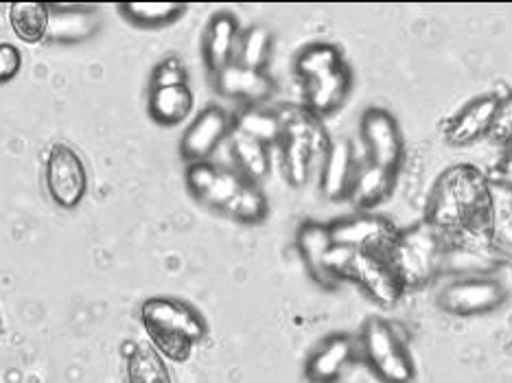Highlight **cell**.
<instances>
[{"label": "cell", "instance_id": "cell-7", "mask_svg": "<svg viewBox=\"0 0 512 383\" xmlns=\"http://www.w3.org/2000/svg\"><path fill=\"white\" fill-rule=\"evenodd\" d=\"M44 184L51 202L62 211H75L88 195L84 158L68 143H53L44 160Z\"/></svg>", "mask_w": 512, "mask_h": 383}, {"label": "cell", "instance_id": "cell-18", "mask_svg": "<svg viewBox=\"0 0 512 383\" xmlns=\"http://www.w3.org/2000/svg\"><path fill=\"white\" fill-rule=\"evenodd\" d=\"M353 84V68L348 66V62H344L342 66H337L335 71L302 86V90H305V103H302V106H305L313 116H318L320 121L327 119V116L335 114L344 106L346 99L351 97Z\"/></svg>", "mask_w": 512, "mask_h": 383}, {"label": "cell", "instance_id": "cell-1", "mask_svg": "<svg viewBox=\"0 0 512 383\" xmlns=\"http://www.w3.org/2000/svg\"><path fill=\"white\" fill-rule=\"evenodd\" d=\"M423 222L440 230L451 248L480 252L493 246L495 200L486 173L475 165H453L427 197Z\"/></svg>", "mask_w": 512, "mask_h": 383}, {"label": "cell", "instance_id": "cell-8", "mask_svg": "<svg viewBox=\"0 0 512 383\" xmlns=\"http://www.w3.org/2000/svg\"><path fill=\"white\" fill-rule=\"evenodd\" d=\"M359 136H362L368 162L392 173L401 171L407 145L397 116L390 110L381 106L366 108L359 121Z\"/></svg>", "mask_w": 512, "mask_h": 383}, {"label": "cell", "instance_id": "cell-12", "mask_svg": "<svg viewBox=\"0 0 512 383\" xmlns=\"http://www.w3.org/2000/svg\"><path fill=\"white\" fill-rule=\"evenodd\" d=\"M232 130H235V116L217 103H211L184 130L180 141L182 158L189 165L211 160L217 149L228 141Z\"/></svg>", "mask_w": 512, "mask_h": 383}, {"label": "cell", "instance_id": "cell-29", "mask_svg": "<svg viewBox=\"0 0 512 383\" xmlns=\"http://www.w3.org/2000/svg\"><path fill=\"white\" fill-rule=\"evenodd\" d=\"M274 51V36L272 31L263 25H252L241 31L239 49L235 62L256 71H267V64L272 60Z\"/></svg>", "mask_w": 512, "mask_h": 383}, {"label": "cell", "instance_id": "cell-32", "mask_svg": "<svg viewBox=\"0 0 512 383\" xmlns=\"http://www.w3.org/2000/svg\"><path fill=\"white\" fill-rule=\"evenodd\" d=\"M22 71V53L16 44L0 42V86H7Z\"/></svg>", "mask_w": 512, "mask_h": 383}, {"label": "cell", "instance_id": "cell-10", "mask_svg": "<svg viewBox=\"0 0 512 383\" xmlns=\"http://www.w3.org/2000/svg\"><path fill=\"white\" fill-rule=\"evenodd\" d=\"M348 283H355L362 292L381 307H394L405 294V285L392 268L388 254L357 252L346 274Z\"/></svg>", "mask_w": 512, "mask_h": 383}, {"label": "cell", "instance_id": "cell-6", "mask_svg": "<svg viewBox=\"0 0 512 383\" xmlns=\"http://www.w3.org/2000/svg\"><path fill=\"white\" fill-rule=\"evenodd\" d=\"M359 359L381 383H414L416 362L410 344L386 318L370 316L359 331Z\"/></svg>", "mask_w": 512, "mask_h": 383}, {"label": "cell", "instance_id": "cell-17", "mask_svg": "<svg viewBox=\"0 0 512 383\" xmlns=\"http://www.w3.org/2000/svg\"><path fill=\"white\" fill-rule=\"evenodd\" d=\"M241 25L232 11H217L211 16L204 29L202 42V57L208 71L217 75L226 66L235 64L239 40H241Z\"/></svg>", "mask_w": 512, "mask_h": 383}, {"label": "cell", "instance_id": "cell-14", "mask_svg": "<svg viewBox=\"0 0 512 383\" xmlns=\"http://www.w3.org/2000/svg\"><path fill=\"white\" fill-rule=\"evenodd\" d=\"M215 88L221 97L243 103V108L265 106L276 95V81L270 73L237 62L215 75Z\"/></svg>", "mask_w": 512, "mask_h": 383}, {"label": "cell", "instance_id": "cell-20", "mask_svg": "<svg viewBox=\"0 0 512 383\" xmlns=\"http://www.w3.org/2000/svg\"><path fill=\"white\" fill-rule=\"evenodd\" d=\"M394 184H397V173L381 169L377 165H372V162H366V165H359L353 191L348 200L357 208V213H372L383 202L390 200Z\"/></svg>", "mask_w": 512, "mask_h": 383}, {"label": "cell", "instance_id": "cell-11", "mask_svg": "<svg viewBox=\"0 0 512 383\" xmlns=\"http://www.w3.org/2000/svg\"><path fill=\"white\" fill-rule=\"evenodd\" d=\"M333 243L357 252L388 254L399 237V228L377 213H353L329 224Z\"/></svg>", "mask_w": 512, "mask_h": 383}, {"label": "cell", "instance_id": "cell-27", "mask_svg": "<svg viewBox=\"0 0 512 383\" xmlns=\"http://www.w3.org/2000/svg\"><path fill=\"white\" fill-rule=\"evenodd\" d=\"M344 62L346 60L340 46H335L331 42H313L307 44L305 49L296 55L294 73L302 81V86H305L309 81L335 71V68L342 66Z\"/></svg>", "mask_w": 512, "mask_h": 383}, {"label": "cell", "instance_id": "cell-25", "mask_svg": "<svg viewBox=\"0 0 512 383\" xmlns=\"http://www.w3.org/2000/svg\"><path fill=\"white\" fill-rule=\"evenodd\" d=\"M51 5V3H49ZM97 5H64L53 3L51 5V29L49 40L53 42H79L88 36H92L97 29L88 27V11H95Z\"/></svg>", "mask_w": 512, "mask_h": 383}, {"label": "cell", "instance_id": "cell-26", "mask_svg": "<svg viewBox=\"0 0 512 383\" xmlns=\"http://www.w3.org/2000/svg\"><path fill=\"white\" fill-rule=\"evenodd\" d=\"M9 25L16 38L25 44H40L49 40L51 5L49 3H11Z\"/></svg>", "mask_w": 512, "mask_h": 383}, {"label": "cell", "instance_id": "cell-19", "mask_svg": "<svg viewBox=\"0 0 512 383\" xmlns=\"http://www.w3.org/2000/svg\"><path fill=\"white\" fill-rule=\"evenodd\" d=\"M296 248L313 281L324 289H335L331 278L324 272V259H327L329 250L333 248L329 224L311 222V219L309 222H302L296 232Z\"/></svg>", "mask_w": 512, "mask_h": 383}, {"label": "cell", "instance_id": "cell-23", "mask_svg": "<svg viewBox=\"0 0 512 383\" xmlns=\"http://www.w3.org/2000/svg\"><path fill=\"white\" fill-rule=\"evenodd\" d=\"M228 149H230L232 162H235V167L232 169H237L243 178L259 184L261 180L270 176L272 147H267L246 134L232 130L228 138Z\"/></svg>", "mask_w": 512, "mask_h": 383}, {"label": "cell", "instance_id": "cell-3", "mask_svg": "<svg viewBox=\"0 0 512 383\" xmlns=\"http://www.w3.org/2000/svg\"><path fill=\"white\" fill-rule=\"evenodd\" d=\"M147 342L173 364H186L208 335L202 311L176 296H151L141 305Z\"/></svg>", "mask_w": 512, "mask_h": 383}, {"label": "cell", "instance_id": "cell-16", "mask_svg": "<svg viewBox=\"0 0 512 383\" xmlns=\"http://www.w3.org/2000/svg\"><path fill=\"white\" fill-rule=\"evenodd\" d=\"M497 95H480L451 116L445 125L447 143L456 147H469L482 138H488L497 112Z\"/></svg>", "mask_w": 512, "mask_h": 383}, {"label": "cell", "instance_id": "cell-24", "mask_svg": "<svg viewBox=\"0 0 512 383\" xmlns=\"http://www.w3.org/2000/svg\"><path fill=\"white\" fill-rule=\"evenodd\" d=\"M235 116V130L246 134L254 141H259L267 147H278L283 141V121L278 116L276 108L267 106H246Z\"/></svg>", "mask_w": 512, "mask_h": 383}, {"label": "cell", "instance_id": "cell-15", "mask_svg": "<svg viewBox=\"0 0 512 383\" xmlns=\"http://www.w3.org/2000/svg\"><path fill=\"white\" fill-rule=\"evenodd\" d=\"M359 171V162L353 143L348 138L331 141L320 165V191L333 202H344L351 197Z\"/></svg>", "mask_w": 512, "mask_h": 383}, {"label": "cell", "instance_id": "cell-4", "mask_svg": "<svg viewBox=\"0 0 512 383\" xmlns=\"http://www.w3.org/2000/svg\"><path fill=\"white\" fill-rule=\"evenodd\" d=\"M283 121V141L278 145L281 171L292 187H305L316 167V160L324 156L331 138L322 121L313 116L302 103H283L276 106Z\"/></svg>", "mask_w": 512, "mask_h": 383}, {"label": "cell", "instance_id": "cell-13", "mask_svg": "<svg viewBox=\"0 0 512 383\" xmlns=\"http://www.w3.org/2000/svg\"><path fill=\"white\" fill-rule=\"evenodd\" d=\"M357 362H362L357 335L346 331L331 333L313 348L305 364V377L309 383H337Z\"/></svg>", "mask_w": 512, "mask_h": 383}, {"label": "cell", "instance_id": "cell-5", "mask_svg": "<svg viewBox=\"0 0 512 383\" xmlns=\"http://www.w3.org/2000/svg\"><path fill=\"white\" fill-rule=\"evenodd\" d=\"M449 239L427 222L399 230L388 259L407 289H421L445 270L449 257Z\"/></svg>", "mask_w": 512, "mask_h": 383}, {"label": "cell", "instance_id": "cell-31", "mask_svg": "<svg viewBox=\"0 0 512 383\" xmlns=\"http://www.w3.org/2000/svg\"><path fill=\"white\" fill-rule=\"evenodd\" d=\"M488 138H491L495 145H502V147L512 145V92H508L506 97H499L493 127Z\"/></svg>", "mask_w": 512, "mask_h": 383}, {"label": "cell", "instance_id": "cell-21", "mask_svg": "<svg viewBox=\"0 0 512 383\" xmlns=\"http://www.w3.org/2000/svg\"><path fill=\"white\" fill-rule=\"evenodd\" d=\"M195 108V95L189 84L180 86H162V88H149L147 110L151 121L158 125L173 127L189 119Z\"/></svg>", "mask_w": 512, "mask_h": 383}, {"label": "cell", "instance_id": "cell-2", "mask_svg": "<svg viewBox=\"0 0 512 383\" xmlns=\"http://www.w3.org/2000/svg\"><path fill=\"white\" fill-rule=\"evenodd\" d=\"M186 189L206 208L243 226H259L270 215V202L259 184L243 178L237 169L213 160L186 165Z\"/></svg>", "mask_w": 512, "mask_h": 383}, {"label": "cell", "instance_id": "cell-33", "mask_svg": "<svg viewBox=\"0 0 512 383\" xmlns=\"http://www.w3.org/2000/svg\"><path fill=\"white\" fill-rule=\"evenodd\" d=\"M506 149H508V158L504 160V165H506V173H510L512 171V145Z\"/></svg>", "mask_w": 512, "mask_h": 383}, {"label": "cell", "instance_id": "cell-34", "mask_svg": "<svg viewBox=\"0 0 512 383\" xmlns=\"http://www.w3.org/2000/svg\"><path fill=\"white\" fill-rule=\"evenodd\" d=\"M5 333V324H3V318H0V335Z\"/></svg>", "mask_w": 512, "mask_h": 383}, {"label": "cell", "instance_id": "cell-22", "mask_svg": "<svg viewBox=\"0 0 512 383\" xmlns=\"http://www.w3.org/2000/svg\"><path fill=\"white\" fill-rule=\"evenodd\" d=\"M125 346L127 383H173L169 362L147 340L127 342Z\"/></svg>", "mask_w": 512, "mask_h": 383}, {"label": "cell", "instance_id": "cell-30", "mask_svg": "<svg viewBox=\"0 0 512 383\" xmlns=\"http://www.w3.org/2000/svg\"><path fill=\"white\" fill-rule=\"evenodd\" d=\"M189 84V71H186L184 62L176 55H169L165 60H160L154 71H151L149 88H162V86H180Z\"/></svg>", "mask_w": 512, "mask_h": 383}, {"label": "cell", "instance_id": "cell-28", "mask_svg": "<svg viewBox=\"0 0 512 383\" xmlns=\"http://www.w3.org/2000/svg\"><path fill=\"white\" fill-rule=\"evenodd\" d=\"M125 20L141 29H160L180 20L189 5L186 3H121L116 5Z\"/></svg>", "mask_w": 512, "mask_h": 383}, {"label": "cell", "instance_id": "cell-9", "mask_svg": "<svg viewBox=\"0 0 512 383\" xmlns=\"http://www.w3.org/2000/svg\"><path fill=\"white\" fill-rule=\"evenodd\" d=\"M506 287L493 276H462L438 292V307L449 316H484L506 303Z\"/></svg>", "mask_w": 512, "mask_h": 383}]
</instances>
